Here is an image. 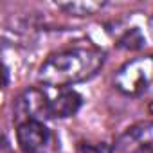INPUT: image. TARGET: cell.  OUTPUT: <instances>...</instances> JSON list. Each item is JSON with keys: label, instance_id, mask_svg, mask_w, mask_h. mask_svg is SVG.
<instances>
[{"label": "cell", "instance_id": "6", "mask_svg": "<svg viewBox=\"0 0 153 153\" xmlns=\"http://www.w3.org/2000/svg\"><path fill=\"white\" fill-rule=\"evenodd\" d=\"M81 96L74 90H61L52 101H51V117H72L74 114H78L81 108Z\"/></svg>", "mask_w": 153, "mask_h": 153}, {"label": "cell", "instance_id": "9", "mask_svg": "<svg viewBox=\"0 0 153 153\" xmlns=\"http://www.w3.org/2000/svg\"><path fill=\"white\" fill-rule=\"evenodd\" d=\"M78 153H114V148L105 142H81L78 146Z\"/></svg>", "mask_w": 153, "mask_h": 153}, {"label": "cell", "instance_id": "8", "mask_svg": "<svg viewBox=\"0 0 153 153\" xmlns=\"http://www.w3.org/2000/svg\"><path fill=\"white\" fill-rule=\"evenodd\" d=\"M146 45V40L142 36V33L137 29V27H131L128 29L119 40H117V47L121 49H128V51H139Z\"/></svg>", "mask_w": 153, "mask_h": 153}, {"label": "cell", "instance_id": "10", "mask_svg": "<svg viewBox=\"0 0 153 153\" xmlns=\"http://www.w3.org/2000/svg\"><path fill=\"white\" fill-rule=\"evenodd\" d=\"M148 29H149V34H151V38H153V16L148 20Z\"/></svg>", "mask_w": 153, "mask_h": 153}, {"label": "cell", "instance_id": "5", "mask_svg": "<svg viewBox=\"0 0 153 153\" xmlns=\"http://www.w3.org/2000/svg\"><path fill=\"white\" fill-rule=\"evenodd\" d=\"M16 140L24 153H42L51 140V131L42 121H25L16 128Z\"/></svg>", "mask_w": 153, "mask_h": 153}, {"label": "cell", "instance_id": "4", "mask_svg": "<svg viewBox=\"0 0 153 153\" xmlns=\"http://www.w3.org/2000/svg\"><path fill=\"white\" fill-rule=\"evenodd\" d=\"M114 153H153V121L128 128L114 146Z\"/></svg>", "mask_w": 153, "mask_h": 153}, {"label": "cell", "instance_id": "1", "mask_svg": "<svg viewBox=\"0 0 153 153\" xmlns=\"http://www.w3.org/2000/svg\"><path fill=\"white\" fill-rule=\"evenodd\" d=\"M105 54L92 49H70L52 54L38 72V79L51 87H70L85 81L101 68Z\"/></svg>", "mask_w": 153, "mask_h": 153}, {"label": "cell", "instance_id": "2", "mask_svg": "<svg viewBox=\"0 0 153 153\" xmlns=\"http://www.w3.org/2000/svg\"><path fill=\"white\" fill-rule=\"evenodd\" d=\"M115 87L124 96H140L153 87V56L124 63L115 74Z\"/></svg>", "mask_w": 153, "mask_h": 153}, {"label": "cell", "instance_id": "7", "mask_svg": "<svg viewBox=\"0 0 153 153\" xmlns=\"http://www.w3.org/2000/svg\"><path fill=\"white\" fill-rule=\"evenodd\" d=\"M58 7L74 16H90L101 11L105 7V2H92V0H87V2L85 0L83 2H59Z\"/></svg>", "mask_w": 153, "mask_h": 153}, {"label": "cell", "instance_id": "3", "mask_svg": "<svg viewBox=\"0 0 153 153\" xmlns=\"http://www.w3.org/2000/svg\"><path fill=\"white\" fill-rule=\"evenodd\" d=\"M15 115L22 123L25 121H43L51 117V99L40 88L25 90L15 103Z\"/></svg>", "mask_w": 153, "mask_h": 153}]
</instances>
